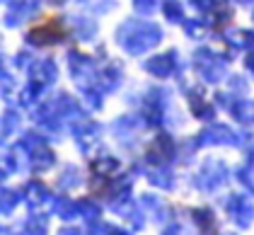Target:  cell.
I'll use <instances>...</instances> for the list:
<instances>
[{
  "label": "cell",
  "instance_id": "cell-1",
  "mask_svg": "<svg viewBox=\"0 0 254 235\" xmlns=\"http://www.w3.org/2000/svg\"><path fill=\"white\" fill-rule=\"evenodd\" d=\"M27 39L34 41V44H56V41L65 39V27L59 17H44L29 29Z\"/></svg>",
  "mask_w": 254,
  "mask_h": 235
}]
</instances>
